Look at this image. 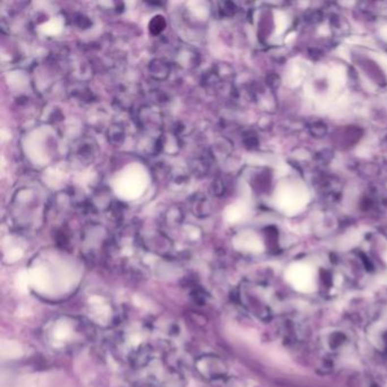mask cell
<instances>
[{
	"instance_id": "6da1fadb",
	"label": "cell",
	"mask_w": 387,
	"mask_h": 387,
	"mask_svg": "<svg viewBox=\"0 0 387 387\" xmlns=\"http://www.w3.org/2000/svg\"><path fill=\"white\" fill-rule=\"evenodd\" d=\"M198 370L208 378H219L226 372V366L219 358L207 356L198 360Z\"/></svg>"
}]
</instances>
